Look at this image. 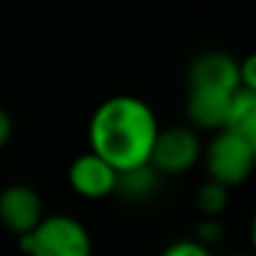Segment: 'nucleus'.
<instances>
[{"label": "nucleus", "instance_id": "1", "mask_svg": "<svg viewBox=\"0 0 256 256\" xmlns=\"http://www.w3.org/2000/svg\"><path fill=\"white\" fill-rule=\"evenodd\" d=\"M160 122L154 110L134 94H112L102 100L87 124L90 152L107 162L117 174L150 164Z\"/></svg>", "mask_w": 256, "mask_h": 256}, {"label": "nucleus", "instance_id": "2", "mask_svg": "<svg viewBox=\"0 0 256 256\" xmlns=\"http://www.w3.org/2000/svg\"><path fill=\"white\" fill-rule=\"evenodd\" d=\"M25 256H92V236L87 226L70 214L42 216L40 224L18 239Z\"/></svg>", "mask_w": 256, "mask_h": 256}, {"label": "nucleus", "instance_id": "3", "mask_svg": "<svg viewBox=\"0 0 256 256\" xmlns=\"http://www.w3.org/2000/svg\"><path fill=\"white\" fill-rule=\"evenodd\" d=\"M202 162L212 182L224 184L226 189L242 186L256 170V152L234 132L219 130L212 142L202 150Z\"/></svg>", "mask_w": 256, "mask_h": 256}, {"label": "nucleus", "instance_id": "4", "mask_svg": "<svg viewBox=\"0 0 256 256\" xmlns=\"http://www.w3.org/2000/svg\"><path fill=\"white\" fill-rule=\"evenodd\" d=\"M202 142L192 127L160 130L150 167L162 174H184L202 162Z\"/></svg>", "mask_w": 256, "mask_h": 256}, {"label": "nucleus", "instance_id": "5", "mask_svg": "<svg viewBox=\"0 0 256 256\" xmlns=\"http://www.w3.org/2000/svg\"><path fill=\"white\" fill-rule=\"evenodd\" d=\"M42 216V199L32 186L10 184L0 192V224L18 239L32 232Z\"/></svg>", "mask_w": 256, "mask_h": 256}, {"label": "nucleus", "instance_id": "6", "mask_svg": "<svg viewBox=\"0 0 256 256\" xmlns=\"http://www.w3.org/2000/svg\"><path fill=\"white\" fill-rule=\"evenodd\" d=\"M234 94L236 92L214 90V87H189L186 102H184L189 124L196 130H209V132L224 130L229 122Z\"/></svg>", "mask_w": 256, "mask_h": 256}, {"label": "nucleus", "instance_id": "7", "mask_svg": "<svg viewBox=\"0 0 256 256\" xmlns=\"http://www.w3.org/2000/svg\"><path fill=\"white\" fill-rule=\"evenodd\" d=\"M68 182L75 194L82 199H104L120 186V174L107 162H102L97 154L85 152L72 160L68 170Z\"/></svg>", "mask_w": 256, "mask_h": 256}, {"label": "nucleus", "instance_id": "8", "mask_svg": "<svg viewBox=\"0 0 256 256\" xmlns=\"http://www.w3.org/2000/svg\"><path fill=\"white\" fill-rule=\"evenodd\" d=\"M186 85L236 92L239 90V60L222 50H206L189 62Z\"/></svg>", "mask_w": 256, "mask_h": 256}, {"label": "nucleus", "instance_id": "9", "mask_svg": "<svg viewBox=\"0 0 256 256\" xmlns=\"http://www.w3.org/2000/svg\"><path fill=\"white\" fill-rule=\"evenodd\" d=\"M224 130L242 137L256 152V94L236 90L234 102H232V112H229V122Z\"/></svg>", "mask_w": 256, "mask_h": 256}, {"label": "nucleus", "instance_id": "10", "mask_svg": "<svg viewBox=\"0 0 256 256\" xmlns=\"http://www.w3.org/2000/svg\"><path fill=\"white\" fill-rule=\"evenodd\" d=\"M229 192L232 189H226L219 182H212V179L204 182L196 189V196H194V204H196L199 214L206 216V219H216L229 204Z\"/></svg>", "mask_w": 256, "mask_h": 256}, {"label": "nucleus", "instance_id": "11", "mask_svg": "<svg viewBox=\"0 0 256 256\" xmlns=\"http://www.w3.org/2000/svg\"><path fill=\"white\" fill-rule=\"evenodd\" d=\"M160 256H214V254H212V249L206 244H202L196 239H179V242H172Z\"/></svg>", "mask_w": 256, "mask_h": 256}, {"label": "nucleus", "instance_id": "12", "mask_svg": "<svg viewBox=\"0 0 256 256\" xmlns=\"http://www.w3.org/2000/svg\"><path fill=\"white\" fill-rule=\"evenodd\" d=\"M239 90L256 94V52L239 60Z\"/></svg>", "mask_w": 256, "mask_h": 256}, {"label": "nucleus", "instance_id": "13", "mask_svg": "<svg viewBox=\"0 0 256 256\" xmlns=\"http://www.w3.org/2000/svg\"><path fill=\"white\" fill-rule=\"evenodd\" d=\"M219 239H222V226H219L216 219H206L196 226V242L209 246L212 242H219Z\"/></svg>", "mask_w": 256, "mask_h": 256}, {"label": "nucleus", "instance_id": "14", "mask_svg": "<svg viewBox=\"0 0 256 256\" xmlns=\"http://www.w3.org/2000/svg\"><path fill=\"white\" fill-rule=\"evenodd\" d=\"M10 137H12V117L5 110H0V150L10 142Z\"/></svg>", "mask_w": 256, "mask_h": 256}, {"label": "nucleus", "instance_id": "15", "mask_svg": "<svg viewBox=\"0 0 256 256\" xmlns=\"http://www.w3.org/2000/svg\"><path fill=\"white\" fill-rule=\"evenodd\" d=\"M249 239H252V254L256 256V212L252 216V224H249Z\"/></svg>", "mask_w": 256, "mask_h": 256}, {"label": "nucleus", "instance_id": "16", "mask_svg": "<svg viewBox=\"0 0 256 256\" xmlns=\"http://www.w3.org/2000/svg\"><path fill=\"white\" fill-rule=\"evenodd\" d=\"M229 256H254V254H229Z\"/></svg>", "mask_w": 256, "mask_h": 256}]
</instances>
